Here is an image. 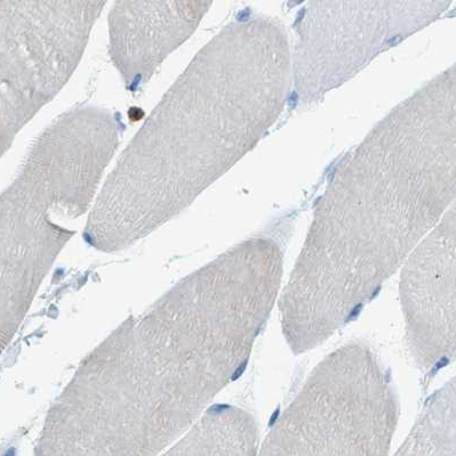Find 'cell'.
Segmentation results:
<instances>
[{
    "instance_id": "cell-1",
    "label": "cell",
    "mask_w": 456,
    "mask_h": 456,
    "mask_svg": "<svg viewBox=\"0 0 456 456\" xmlns=\"http://www.w3.org/2000/svg\"><path fill=\"white\" fill-rule=\"evenodd\" d=\"M272 238L179 282L88 354L48 411L37 456H160L243 369L280 297Z\"/></svg>"
},
{
    "instance_id": "cell-2",
    "label": "cell",
    "mask_w": 456,
    "mask_h": 456,
    "mask_svg": "<svg viewBox=\"0 0 456 456\" xmlns=\"http://www.w3.org/2000/svg\"><path fill=\"white\" fill-rule=\"evenodd\" d=\"M456 200V63L395 107L335 168L281 294L305 354L403 269Z\"/></svg>"
},
{
    "instance_id": "cell-3",
    "label": "cell",
    "mask_w": 456,
    "mask_h": 456,
    "mask_svg": "<svg viewBox=\"0 0 456 456\" xmlns=\"http://www.w3.org/2000/svg\"><path fill=\"white\" fill-rule=\"evenodd\" d=\"M292 83L285 28L268 16L229 24L206 44L120 156L96 200L86 238L130 248L183 212L256 147Z\"/></svg>"
},
{
    "instance_id": "cell-4",
    "label": "cell",
    "mask_w": 456,
    "mask_h": 456,
    "mask_svg": "<svg viewBox=\"0 0 456 456\" xmlns=\"http://www.w3.org/2000/svg\"><path fill=\"white\" fill-rule=\"evenodd\" d=\"M120 125L106 110L68 112L43 132L2 195V320L20 325L114 159Z\"/></svg>"
},
{
    "instance_id": "cell-5",
    "label": "cell",
    "mask_w": 456,
    "mask_h": 456,
    "mask_svg": "<svg viewBox=\"0 0 456 456\" xmlns=\"http://www.w3.org/2000/svg\"><path fill=\"white\" fill-rule=\"evenodd\" d=\"M106 2H2V153L74 74Z\"/></svg>"
},
{
    "instance_id": "cell-6",
    "label": "cell",
    "mask_w": 456,
    "mask_h": 456,
    "mask_svg": "<svg viewBox=\"0 0 456 456\" xmlns=\"http://www.w3.org/2000/svg\"><path fill=\"white\" fill-rule=\"evenodd\" d=\"M450 2H314L302 11L292 56L298 102H317L378 55L439 19Z\"/></svg>"
},
{
    "instance_id": "cell-7",
    "label": "cell",
    "mask_w": 456,
    "mask_h": 456,
    "mask_svg": "<svg viewBox=\"0 0 456 456\" xmlns=\"http://www.w3.org/2000/svg\"><path fill=\"white\" fill-rule=\"evenodd\" d=\"M209 2H119L109 19L110 55L128 87L147 83L193 34Z\"/></svg>"
},
{
    "instance_id": "cell-8",
    "label": "cell",
    "mask_w": 456,
    "mask_h": 456,
    "mask_svg": "<svg viewBox=\"0 0 456 456\" xmlns=\"http://www.w3.org/2000/svg\"><path fill=\"white\" fill-rule=\"evenodd\" d=\"M256 456H375L345 429L322 419L274 423Z\"/></svg>"
},
{
    "instance_id": "cell-9",
    "label": "cell",
    "mask_w": 456,
    "mask_h": 456,
    "mask_svg": "<svg viewBox=\"0 0 456 456\" xmlns=\"http://www.w3.org/2000/svg\"><path fill=\"white\" fill-rule=\"evenodd\" d=\"M160 456H216L208 452V450L203 449V447H200L197 445H193V444L189 443H180L176 444V445L171 447V449L165 452L164 454Z\"/></svg>"
}]
</instances>
